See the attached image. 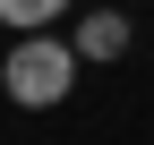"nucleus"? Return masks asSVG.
<instances>
[{
    "mask_svg": "<svg viewBox=\"0 0 154 145\" xmlns=\"http://www.w3.org/2000/svg\"><path fill=\"white\" fill-rule=\"evenodd\" d=\"M77 60H86L77 43L26 34V43L0 60V85H9V102H26V111H51V102H69V85H77Z\"/></svg>",
    "mask_w": 154,
    "mask_h": 145,
    "instance_id": "nucleus-1",
    "label": "nucleus"
},
{
    "mask_svg": "<svg viewBox=\"0 0 154 145\" xmlns=\"http://www.w3.org/2000/svg\"><path fill=\"white\" fill-rule=\"evenodd\" d=\"M77 51H86V60H120L128 51V17L120 9H94L86 26H77Z\"/></svg>",
    "mask_w": 154,
    "mask_h": 145,
    "instance_id": "nucleus-2",
    "label": "nucleus"
},
{
    "mask_svg": "<svg viewBox=\"0 0 154 145\" xmlns=\"http://www.w3.org/2000/svg\"><path fill=\"white\" fill-rule=\"evenodd\" d=\"M60 9H69V0H0V17H9L17 34H34V26H51Z\"/></svg>",
    "mask_w": 154,
    "mask_h": 145,
    "instance_id": "nucleus-3",
    "label": "nucleus"
}]
</instances>
